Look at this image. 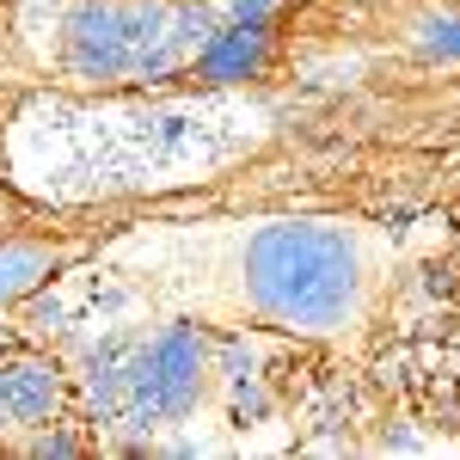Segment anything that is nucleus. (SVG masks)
Listing matches in <instances>:
<instances>
[{
    "label": "nucleus",
    "mask_w": 460,
    "mask_h": 460,
    "mask_svg": "<svg viewBox=\"0 0 460 460\" xmlns=\"http://www.w3.org/2000/svg\"><path fill=\"white\" fill-rule=\"evenodd\" d=\"M221 31V0H6V80L80 99L166 93Z\"/></svg>",
    "instance_id": "obj_2"
},
{
    "label": "nucleus",
    "mask_w": 460,
    "mask_h": 460,
    "mask_svg": "<svg viewBox=\"0 0 460 460\" xmlns=\"http://www.w3.org/2000/svg\"><path fill=\"white\" fill-rule=\"evenodd\" d=\"M0 399H6L13 436L19 429H43V424H74V362H68V350L62 344H25L19 356H6L0 362Z\"/></svg>",
    "instance_id": "obj_5"
},
{
    "label": "nucleus",
    "mask_w": 460,
    "mask_h": 460,
    "mask_svg": "<svg viewBox=\"0 0 460 460\" xmlns=\"http://www.w3.org/2000/svg\"><path fill=\"white\" fill-rule=\"evenodd\" d=\"M0 455H19V460H86V455H99V442H93L80 424H43V429H19Z\"/></svg>",
    "instance_id": "obj_7"
},
{
    "label": "nucleus",
    "mask_w": 460,
    "mask_h": 460,
    "mask_svg": "<svg viewBox=\"0 0 460 460\" xmlns=\"http://www.w3.org/2000/svg\"><path fill=\"white\" fill-rule=\"evenodd\" d=\"M117 227H123L117 197L80 203V209H37V203H13L0 190V314L13 301H25L31 288H49L56 277L93 264Z\"/></svg>",
    "instance_id": "obj_4"
},
{
    "label": "nucleus",
    "mask_w": 460,
    "mask_h": 460,
    "mask_svg": "<svg viewBox=\"0 0 460 460\" xmlns=\"http://www.w3.org/2000/svg\"><path fill=\"white\" fill-rule=\"evenodd\" d=\"M418 246L356 209L154 215L111 234L93 277H117L147 314L209 332H264L314 350L368 356L411 283Z\"/></svg>",
    "instance_id": "obj_1"
},
{
    "label": "nucleus",
    "mask_w": 460,
    "mask_h": 460,
    "mask_svg": "<svg viewBox=\"0 0 460 460\" xmlns=\"http://www.w3.org/2000/svg\"><path fill=\"white\" fill-rule=\"evenodd\" d=\"M25 344H31V338H25V325H0V362H6V356H19Z\"/></svg>",
    "instance_id": "obj_10"
},
{
    "label": "nucleus",
    "mask_w": 460,
    "mask_h": 460,
    "mask_svg": "<svg viewBox=\"0 0 460 460\" xmlns=\"http://www.w3.org/2000/svg\"><path fill=\"white\" fill-rule=\"evenodd\" d=\"M277 13H283V0H221V19H234V25H264Z\"/></svg>",
    "instance_id": "obj_8"
},
{
    "label": "nucleus",
    "mask_w": 460,
    "mask_h": 460,
    "mask_svg": "<svg viewBox=\"0 0 460 460\" xmlns=\"http://www.w3.org/2000/svg\"><path fill=\"white\" fill-rule=\"evenodd\" d=\"M6 436H13V418H6V399H0V448H6Z\"/></svg>",
    "instance_id": "obj_11"
},
{
    "label": "nucleus",
    "mask_w": 460,
    "mask_h": 460,
    "mask_svg": "<svg viewBox=\"0 0 460 460\" xmlns=\"http://www.w3.org/2000/svg\"><path fill=\"white\" fill-rule=\"evenodd\" d=\"M19 105H25V86L0 74V147H6V123L19 117ZM0 184H6V154H0Z\"/></svg>",
    "instance_id": "obj_9"
},
{
    "label": "nucleus",
    "mask_w": 460,
    "mask_h": 460,
    "mask_svg": "<svg viewBox=\"0 0 460 460\" xmlns=\"http://www.w3.org/2000/svg\"><path fill=\"white\" fill-rule=\"evenodd\" d=\"M215 411V332L184 314L129 319L123 393L105 429V455L142 460L166 429H190Z\"/></svg>",
    "instance_id": "obj_3"
},
{
    "label": "nucleus",
    "mask_w": 460,
    "mask_h": 460,
    "mask_svg": "<svg viewBox=\"0 0 460 460\" xmlns=\"http://www.w3.org/2000/svg\"><path fill=\"white\" fill-rule=\"evenodd\" d=\"M277 68V19H264V25H234V19H221V31L190 56V68H184V93H240V86H264Z\"/></svg>",
    "instance_id": "obj_6"
}]
</instances>
